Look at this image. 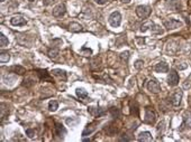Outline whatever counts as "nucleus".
Masks as SVG:
<instances>
[{"instance_id": "nucleus-7", "label": "nucleus", "mask_w": 191, "mask_h": 142, "mask_svg": "<svg viewBox=\"0 0 191 142\" xmlns=\"http://www.w3.org/2000/svg\"><path fill=\"white\" fill-rule=\"evenodd\" d=\"M179 80H180V77H179V74L177 73V71L175 69H171L170 74L167 76V84L170 86H177L179 84Z\"/></svg>"}, {"instance_id": "nucleus-35", "label": "nucleus", "mask_w": 191, "mask_h": 142, "mask_svg": "<svg viewBox=\"0 0 191 142\" xmlns=\"http://www.w3.org/2000/svg\"><path fill=\"white\" fill-rule=\"evenodd\" d=\"M95 1L98 5H105L106 2H108V0H95Z\"/></svg>"}, {"instance_id": "nucleus-9", "label": "nucleus", "mask_w": 191, "mask_h": 142, "mask_svg": "<svg viewBox=\"0 0 191 142\" xmlns=\"http://www.w3.org/2000/svg\"><path fill=\"white\" fill-rule=\"evenodd\" d=\"M65 13H66V7H65L64 4H60V5H57V6L53 9V16H54V17H57V18L64 16Z\"/></svg>"}, {"instance_id": "nucleus-25", "label": "nucleus", "mask_w": 191, "mask_h": 142, "mask_svg": "<svg viewBox=\"0 0 191 142\" xmlns=\"http://www.w3.org/2000/svg\"><path fill=\"white\" fill-rule=\"evenodd\" d=\"M151 30L154 34H162L163 32V30L161 29V27L159 25H156V24H154V23H152V25H151Z\"/></svg>"}, {"instance_id": "nucleus-20", "label": "nucleus", "mask_w": 191, "mask_h": 142, "mask_svg": "<svg viewBox=\"0 0 191 142\" xmlns=\"http://www.w3.org/2000/svg\"><path fill=\"white\" fill-rule=\"evenodd\" d=\"M130 112L134 115H138V105L136 101H130Z\"/></svg>"}, {"instance_id": "nucleus-27", "label": "nucleus", "mask_w": 191, "mask_h": 142, "mask_svg": "<svg viewBox=\"0 0 191 142\" xmlns=\"http://www.w3.org/2000/svg\"><path fill=\"white\" fill-rule=\"evenodd\" d=\"M36 130L35 129H27L26 130V134L28 136V138H31V139H34L35 136H36Z\"/></svg>"}, {"instance_id": "nucleus-36", "label": "nucleus", "mask_w": 191, "mask_h": 142, "mask_svg": "<svg viewBox=\"0 0 191 142\" xmlns=\"http://www.w3.org/2000/svg\"><path fill=\"white\" fill-rule=\"evenodd\" d=\"M136 40L138 42V44H140V45H142V44H144V39H140V38H136Z\"/></svg>"}, {"instance_id": "nucleus-19", "label": "nucleus", "mask_w": 191, "mask_h": 142, "mask_svg": "<svg viewBox=\"0 0 191 142\" xmlns=\"http://www.w3.org/2000/svg\"><path fill=\"white\" fill-rule=\"evenodd\" d=\"M69 29L71 31H73V32H79V31L83 30L82 26L80 25V24H78V23H71L70 25H69Z\"/></svg>"}, {"instance_id": "nucleus-8", "label": "nucleus", "mask_w": 191, "mask_h": 142, "mask_svg": "<svg viewBox=\"0 0 191 142\" xmlns=\"http://www.w3.org/2000/svg\"><path fill=\"white\" fill-rule=\"evenodd\" d=\"M182 95H183V94H182V91H181V90H178V91H175V92L170 96V102L172 103L173 106H179V105L181 104Z\"/></svg>"}, {"instance_id": "nucleus-32", "label": "nucleus", "mask_w": 191, "mask_h": 142, "mask_svg": "<svg viewBox=\"0 0 191 142\" xmlns=\"http://www.w3.org/2000/svg\"><path fill=\"white\" fill-rule=\"evenodd\" d=\"M78 122H79V121H78V120H76V121H73V120H72V119H66V123L68 124H71V125H76V123H78Z\"/></svg>"}, {"instance_id": "nucleus-37", "label": "nucleus", "mask_w": 191, "mask_h": 142, "mask_svg": "<svg viewBox=\"0 0 191 142\" xmlns=\"http://www.w3.org/2000/svg\"><path fill=\"white\" fill-rule=\"evenodd\" d=\"M121 2H124V4H128V2H130L132 0H120Z\"/></svg>"}, {"instance_id": "nucleus-5", "label": "nucleus", "mask_w": 191, "mask_h": 142, "mask_svg": "<svg viewBox=\"0 0 191 142\" xmlns=\"http://www.w3.org/2000/svg\"><path fill=\"white\" fill-rule=\"evenodd\" d=\"M180 131H185V130H191V112L185 111L183 113V122L180 126Z\"/></svg>"}, {"instance_id": "nucleus-18", "label": "nucleus", "mask_w": 191, "mask_h": 142, "mask_svg": "<svg viewBox=\"0 0 191 142\" xmlns=\"http://www.w3.org/2000/svg\"><path fill=\"white\" fill-rule=\"evenodd\" d=\"M88 112L90 114H92L93 117H100L105 113V111L99 109V107H88Z\"/></svg>"}, {"instance_id": "nucleus-31", "label": "nucleus", "mask_w": 191, "mask_h": 142, "mask_svg": "<svg viewBox=\"0 0 191 142\" xmlns=\"http://www.w3.org/2000/svg\"><path fill=\"white\" fill-rule=\"evenodd\" d=\"M143 64H144V62L140 59V61H136V62H135L134 66H135V68H137V69H140V68L143 67Z\"/></svg>"}, {"instance_id": "nucleus-30", "label": "nucleus", "mask_w": 191, "mask_h": 142, "mask_svg": "<svg viewBox=\"0 0 191 142\" xmlns=\"http://www.w3.org/2000/svg\"><path fill=\"white\" fill-rule=\"evenodd\" d=\"M6 104L1 103V121H4V119L6 117V109H5Z\"/></svg>"}, {"instance_id": "nucleus-39", "label": "nucleus", "mask_w": 191, "mask_h": 142, "mask_svg": "<svg viewBox=\"0 0 191 142\" xmlns=\"http://www.w3.org/2000/svg\"><path fill=\"white\" fill-rule=\"evenodd\" d=\"M28 1H31V2H33V1H35V0H28Z\"/></svg>"}, {"instance_id": "nucleus-34", "label": "nucleus", "mask_w": 191, "mask_h": 142, "mask_svg": "<svg viewBox=\"0 0 191 142\" xmlns=\"http://www.w3.org/2000/svg\"><path fill=\"white\" fill-rule=\"evenodd\" d=\"M110 111H111V113H113V115H117V117H118V115H119V112H118V110H117V109H115V107H113V109H110Z\"/></svg>"}, {"instance_id": "nucleus-23", "label": "nucleus", "mask_w": 191, "mask_h": 142, "mask_svg": "<svg viewBox=\"0 0 191 142\" xmlns=\"http://www.w3.org/2000/svg\"><path fill=\"white\" fill-rule=\"evenodd\" d=\"M47 55H48L50 58L55 59V58H57V56H58V49H57L56 47L55 48H52V49H50L47 52Z\"/></svg>"}, {"instance_id": "nucleus-26", "label": "nucleus", "mask_w": 191, "mask_h": 142, "mask_svg": "<svg viewBox=\"0 0 191 142\" xmlns=\"http://www.w3.org/2000/svg\"><path fill=\"white\" fill-rule=\"evenodd\" d=\"M9 44V40H8V38L1 32V35H0V46L1 47H5V46H7Z\"/></svg>"}, {"instance_id": "nucleus-21", "label": "nucleus", "mask_w": 191, "mask_h": 142, "mask_svg": "<svg viewBox=\"0 0 191 142\" xmlns=\"http://www.w3.org/2000/svg\"><path fill=\"white\" fill-rule=\"evenodd\" d=\"M58 109V102L55 100H51L48 103V110L51 112H55Z\"/></svg>"}, {"instance_id": "nucleus-17", "label": "nucleus", "mask_w": 191, "mask_h": 142, "mask_svg": "<svg viewBox=\"0 0 191 142\" xmlns=\"http://www.w3.org/2000/svg\"><path fill=\"white\" fill-rule=\"evenodd\" d=\"M10 72L11 73H15V74H18V75H23L26 73V69L23 66L20 65H14L10 67Z\"/></svg>"}, {"instance_id": "nucleus-3", "label": "nucleus", "mask_w": 191, "mask_h": 142, "mask_svg": "<svg viewBox=\"0 0 191 142\" xmlns=\"http://www.w3.org/2000/svg\"><path fill=\"white\" fill-rule=\"evenodd\" d=\"M120 23H121V15L119 11H114V13H111V15L109 16V24L111 27H119L120 26Z\"/></svg>"}, {"instance_id": "nucleus-12", "label": "nucleus", "mask_w": 191, "mask_h": 142, "mask_svg": "<svg viewBox=\"0 0 191 142\" xmlns=\"http://www.w3.org/2000/svg\"><path fill=\"white\" fill-rule=\"evenodd\" d=\"M137 140H138V141H140V142H148V141H152L153 136H152V134H151L150 132L144 131V132H140V134H138Z\"/></svg>"}, {"instance_id": "nucleus-4", "label": "nucleus", "mask_w": 191, "mask_h": 142, "mask_svg": "<svg viewBox=\"0 0 191 142\" xmlns=\"http://www.w3.org/2000/svg\"><path fill=\"white\" fill-rule=\"evenodd\" d=\"M155 121H156V113L151 110L150 107H146L145 109V117H144V122L147 124H153L155 123Z\"/></svg>"}, {"instance_id": "nucleus-14", "label": "nucleus", "mask_w": 191, "mask_h": 142, "mask_svg": "<svg viewBox=\"0 0 191 142\" xmlns=\"http://www.w3.org/2000/svg\"><path fill=\"white\" fill-rule=\"evenodd\" d=\"M96 125H97V122H92V123L88 124V125L86 126V129L83 130L82 136H89V134H91V133H92V132L96 130Z\"/></svg>"}, {"instance_id": "nucleus-22", "label": "nucleus", "mask_w": 191, "mask_h": 142, "mask_svg": "<svg viewBox=\"0 0 191 142\" xmlns=\"http://www.w3.org/2000/svg\"><path fill=\"white\" fill-rule=\"evenodd\" d=\"M76 95H78V97H80V99H86L87 96H88V92L84 90V88H76Z\"/></svg>"}, {"instance_id": "nucleus-40", "label": "nucleus", "mask_w": 191, "mask_h": 142, "mask_svg": "<svg viewBox=\"0 0 191 142\" xmlns=\"http://www.w3.org/2000/svg\"><path fill=\"white\" fill-rule=\"evenodd\" d=\"M0 1H2V2H4V1H5V0H0Z\"/></svg>"}, {"instance_id": "nucleus-38", "label": "nucleus", "mask_w": 191, "mask_h": 142, "mask_svg": "<svg viewBox=\"0 0 191 142\" xmlns=\"http://www.w3.org/2000/svg\"><path fill=\"white\" fill-rule=\"evenodd\" d=\"M187 66H188V65H181V66H180L179 68H180V69H185V68L187 67Z\"/></svg>"}, {"instance_id": "nucleus-16", "label": "nucleus", "mask_w": 191, "mask_h": 142, "mask_svg": "<svg viewBox=\"0 0 191 142\" xmlns=\"http://www.w3.org/2000/svg\"><path fill=\"white\" fill-rule=\"evenodd\" d=\"M38 73V76H39V78H41V81H44V82H52V78H51V76L48 75V73L46 72V71H43V69H38L37 71Z\"/></svg>"}, {"instance_id": "nucleus-1", "label": "nucleus", "mask_w": 191, "mask_h": 142, "mask_svg": "<svg viewBox=\"0 0 191 142\" xmlns=\"http://www.w3.org/2000/svg\"><path fill=\"white\" fill-rule=\"evenodd\" d=\"M152 13V9L150 6H145V5H142L136 8V15L142 19H146Z\"/></svg>"}, {"instance_id": "nucleus-28", "label": "nucleus", "mask_w": 191, "mask_h": 142, "mask_svg": "<svg viewBox=\"0 0 191 142\" xmlns=\"http://www.w3.org/2000/svg\"><path fill=\"white\" fill-rule=\"evenodd\" d=\"M120 58L121 61H124V62H127L128 59H129V52L128 50H125V52H123L120 54Z\"/></svg>"}, {"instance_id": "nucleus-11", "label": "nucleus", "mask_w": 191, "mask_h": 142, "mask_svg": "<svg viewBox=\"0 0 191 142\" xmlns=\"http://www.w3.org/2000/svg\"><path fill=\"white\" fill-rule=\"evenodd\" d=\"M154 69L158 73H167L169 72V65L165 62H159L155 65Z\"/></svg>"}, {"instance_id": "nucleus-24", "label": "nucleus", "mask_w": 191, "mask_h": 142, "mask_svg": "<svg viewBox=\"0 0 191 142\" xmlns=\"http://www.w3.org/2000/svg\"><path fill=\"white\" fill-rule=\"evenodd\" d=\"M10 59V55L6 53V52H2L1 55H0V62L1 63H8Z\"/></svg>"}, {"instance_id": "nucleus-33", "label": "nucleus", "mask_w": 191, "mask_h": 142, "mask_svg": "<svg viewBox=\"0 0 191 142\" xmlns=\"http://www.w3.org/2000/svg\"><path fill=\"white\" fill-rule=\"evenodd\" d=\"M53 2H54V0H43L44 6H51Z\"/></svg>"}, {"instance_id": "nucleus-6", "label": "nucleus", "mask_w": 191, "mask_h": 142, "mask_svg": "<svg viewBox=\"0 0 191 142\" xmlns=\"http://www.w3.org/2000/svg\"><path fill=\"white\" fill-rule=\"evenodd\" d=\"M147 90L151 93H154V94H158V93L161 92V85L158 81L155 78H151L147 83Z\"/></svg>"}, {"instance_id": "nucleus-29", "label": "nucleus", "mask_w": 191, "mask_h": 142, "mask_svg": "<svg viewBox=\"0 0 191 142\" xmlns=\"http://www.w3.org/2000/svg\"><path fill=\"white\" fill-rule=\"evenodd\" d=\"M81 53H83L84 56H90L92 54V50L90 49V48H87V47H82L81 48Z\"/></svg>"}, {"instance_id": "nucleus-15", "label": "nucleus", "mask_w": 191, "mask_h": 142, "mask_svg": "<svg viewBox=\"0 0 191 142\" xmlns=\"http://www.w3.org/2000/svg\"><path fill=\"white\" fill-rule=\"evenodd\" d=\"M52 74L55 75V76H57V77H60L61 80H63L64 82L66 81V73H65V71H63V69H58V68H55V69H53L52 71Z\"/></svg>"}, {"instance_id": "nucleus-2", "label": "nucleus", "mask_w": 191, "mask_h": 142, "mask_svg": "<svg viewBox=\"0 0 191 142\" xmlns=\"http://www.w3.org/2000/svg\"><path fill=\"white\" fill-rule=\"evenodd\" d=\"M163 25L165 27L167 30H173V29H177V28H180L182 27V23L180 20H177V19H166L163 21Z\"/></svg>"}, {"instance_id": "nucleus-10", "label": "nucleus", "mask_w": 191, "mask_h": 142, "mask_svg": "<svg viewBox=\"0 0 191 142\" xmlns=\"http://www.w3.org/2000/svg\"><path fill=\"white\" fill-rule=\"evenodd\" d=\"M10 23L13 26H25L27 24L26 19L21 16H14L13 18L10 19Z\"/></svg>"}, {"instance_id": "nucleus-13", "label": "nucleus", "mask_w": 191, "mask_h": 142, "mask_svg": "<svg viewBox=\"0 0 191 142\" xmlns=\"http://www.w3.org/2000/svg\"><path fill=\"white\" fill-rule=\"evenodd\" d=\"M55 134L58 136L60 138H62V139H63L64 136L66 134V130L64 129V126L62 124L55 123Z\"/></svg>"}]
</instances>
